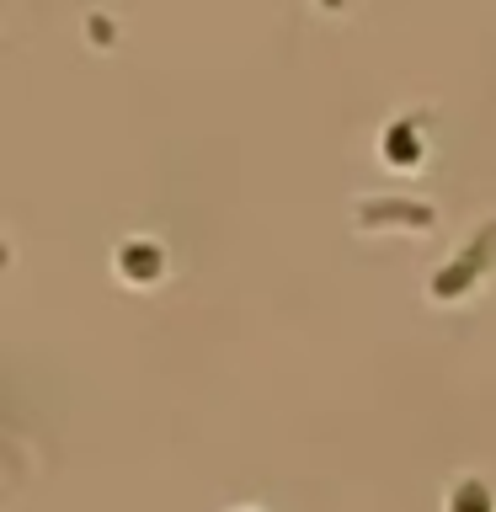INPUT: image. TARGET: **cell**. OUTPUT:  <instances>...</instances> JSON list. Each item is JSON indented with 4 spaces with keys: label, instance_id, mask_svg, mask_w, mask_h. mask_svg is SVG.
I'll list each match as a JSON object with an SVG mask.
<instances>
[{
    "label": "cell",
    "instance_id": "6da1fadb",
    "mask_svg": "<svg viewBox=\"0 0 496 512\" xmlns=\"http://www.w3.org/2000/svg\"><path fill=\"white\" fill-rule=\"evenodd\" d=\"M491 246H496V224H486L475 246H464V251H459V262H448L438 278H432V294H438V299H454L459 288H464V278H475V272L486 267V251H491Z\"/></svg>",
    "mask_w": 496,
    "mask_h": 512
},
{
    "label": "cell",
    "instance_id": "7a4b0ae2",
    "mask_svg": "<svg viewBox=\"0 0 496 512\" xmlns=\"http://www.w3.org/2000/svg\"><path fill=\"white\" fill-rule=\"evenodd\" d=\"M358 219L363 224H411V230H427L432 224V208L427 203H400V198H363L358 203Z\"/></svg>",
    "mask_w": 496,
    "mask_h": 512
},
{
    "label": "cell",
    "instance_id": "3957f363",
    "mask_svg": "<svg viewBox=\"0 0 496 512\" xmlns=\"http://www.w3.org/2000/svg\"><path fill=\"white\" fill-rule=\"evenodd\" d=\"M118 267H123V278H155L160 272V246H150V240H128V246H118Z\"/></svg>",
    "mask_w": 496,
    "mask_h": 512
},
{
    "label": "cell",
    "instance_id": "277c9868",
    "mask_svg": "<svg viewBox=\"0 0 496 512\" xmlns=\"http://www.w3.org/2000/svg\"><path fill=\"white\" fill-rule=\"evenodd\" d=\"M448 512H491V491H486V480H459L454 496H448Z\"/></svg>",
    "mask_w": 496,
    "mask_h": 512
},
{
    "label": "cell",
    "instance_id": "5b68a950",
    "mask_svg": "<svg viewBox=\"0 0 496 512\" xmlns=\"http://www.w3.org/2000/svg\"><path fill=\"white\" fill-rule=\"evenodd\" d=\"M416 150H422V144H416L411 123H395L390 134H384V155H390L395 166H411V160H416Z\"/></svg>",
    "mask_w": 496,
    "mask_h": 512
}]
</instances>
